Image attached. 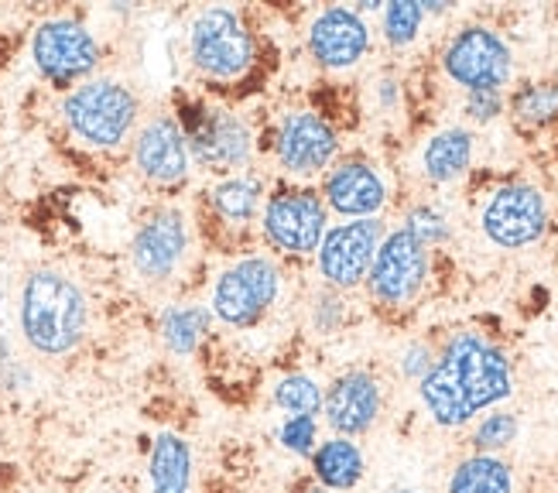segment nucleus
Here are the masks:
<instances>
[{
	"label": "nucleus",
	"mask_w": 558,
	"mask_h": 493,
	"mask_svg": "<svg viewBox=\"0 0 558 493\" xmlns=\"http://www.w3.org/2000/svg\"><path fill=\"white\" fill-rule=\"evenodd\" d=\"M432 425L446 432L473 425L483 411L514 398V363L497 339L476 329H456L435 353L425 381L415 384Z\"/></svg>",
	"instance_id": "obj_1"
},
{
	"label": "nucleus",
	"mask_w": 558,
	"mask_h": 493,
	"mask_svg": "<svg viewBox=\"0 0 558 493\" xmlns=\"http://www.w3.org/2000/svg\"><path fill=\"white\" fill-rule=\"evenodd\" d=\"M17 333L24 347L45 360L76 353L89 333V299L62 267L41 264L17 288Z\"/></svg>",
	"instance_id": "obj_2"
},
{
	"label": "nucleus",
	"mask_w": 558,
	"mask_h": 493,
	"mask_svg": "<svg viewBox=\"0 0 558 493\" xmlns=\"http://www.w3.org/2000/svg\"><path fill=\"white\" fill-rule=\"evenodd\" d=\"M59 117L69 137L89 152H120L141 128V96L113 76H93L62 93Z\"/></svg>",
	"instance_id": "obj_3"
},
{
	"label": "nucleus",
	"mask_w": 558,
	"mask_h": 493,
	"mask_svg": "<svg viewBox=\"0 0 558 493\" xmlns=\"http://www.w3.org/2000/svg\"><path fill=\"white\" fill-rule=\"evenodd\" d=\"M28 56L48 86L69 93L96 76V69L104 62V45L83 17L52 14L35 24Z\"/></svg>",
	"instance_id": "obj_4"
},
{
	"label": "nucleus",
	"mask_w": 558,
	"mask_h": 493,
	"mask_svg": "<svg viewBox=\"0 0 558 493\" xmlns=\"http://www.w3.org/2000/svg\"><path fill=\"white\" fill-rule=\"evenodd\" d=\"M175 120L196 168L213 171L216 179L240 176L254 161V131L244 113L216 104H179Z\"/></svg>",
	"instance_id": "obj_5"
},
{
	"label": "nucleus",
	"mask_w": 558,
	"mask_h": 493,
	"mask_svg": "<svg viewBox=\"0 0 558 493\" xmlns=\"http://www.w3.org/2000/svg\"><path fill=\"white\" fill-rule=\"evenodd\" d=\"M189 62L213 83L244 80L257 62V41L247 17L233 8H203L189 21Z\"/></svg>",
	"instance_id": "obj_6"
},
{
	"label": "nucleus",
	"mask_w": 558,
	"mask_h": 493,
	"mask_svg": "<svg viewBox=\"0 0 558 493\" xmlns=\"http://www.w3.org/2000/svg\"><path fill=\"white\" fill-rule=\"evenodd\" d=\"M281 267L268 254H244L213 281L209 312L227 329H254L281 299Z\"/></svg>",
	"instance_id": "obj_7"
},
{
	"label": "nucleus",
	"mask_w": 558,
	"mask_h": 493,
	"mask_svg": "<svg viewBox=\"0 0 558 493\" xmlns=\"http://www.w3.org/2000/svg\"><path fill=\"white\" fill-rule=\"evenodd\" d=\"M439 65L463 93H507L514 80V48L494 24L470 21L449 35Z\"/></svg>",
	"instance_id": "obj_8"
},
{
	"label": "nucleus",
	"mask_w": 558,
	"mask_h": 493,
	"mask_svg": "<svg viewBox=\"0 0 558 493\" xmlns=\"http://www.w3.org/2000/svg\"><path fill=\"white\" fill-rule=\"evenodd\" d=\"M260 233L271 251L284 257H315L329 230V209L319 189L278 185L260 209Z\"/></svg>",
	"instance_id": "obj_9"
},
{
	"label": "nucleus",
	"mask_w": 558,
	"mask_h": 493,
	"mask_svg": "<svg viewBox=\"0 0 558 493\" xmlns=\"http://www.w3.org/2000/svg\"><path fill=\"white\" fill-rule=\"evenodd\" d=\"M551 227L548 195L535 182H500L480 206V233L500 251H524Z\"/></svg>",
	"instance_id": "obj_10"
},
{
	"label": "nucleus",
	"mask_w": 558,
	"mask_h": 493,
	"mask_svg": "<svg viewBox=\"0 0 558 493\" xmlns=\"http://www.w3.org/2000/svg\"><path fill=\"white\" fill-rule=\"evenodd\" d=\"M428 275H432V251L404 227H395L380 240L363 288H367L374 305L387 312H404L422 299Z\"/></svg>",
	"instance_id": "obj_11"
},
{
	"label": "nucleus",
	"mask_w": 558,
	"mask_h": 493,
	"mask_svg": "<svg viewBox=\"0 0 558 493\" xmlns=\"http://www.w3.org/2000/svg\"><path fill=\"white\" fill-rule=\"evenodd\" d=\"M275 161L291 179H315L339 161V131L336 123L319 110H288L281 113L275 141H271Z\"/></svg>",
	"instance_id": "obj_12"
},
{
	"label": "nucleus",
	"mask_w": 558,
	"mask_h": 493,
	"mask_svg": "<svg viewBox=\"0 0 558 493\" xmlns=\"http://www.w3.org/2000/svg\"><path fill=\"white\" fill-rule=\"evenodd\" d=\"M387 237V224L380 219H343L326 230L319 251H315V270L332 291H356L371 275L377 246Z\"/></svg>",
	"instance_id": "obj_13"
},
{
	"label": "nucleus",
	"mask_w": 558,
	"mask_h": 493,
	"mask_svg": "<svg viewBox=\"0 0 558 493\" xmlns=\"http://www.w3.org/2000/svg\"><path fill=\"white\" fill-rule=\"evenodd\" d=\"M189 246H192V230H189L185 209L155 206L137 224L131 246H128V257L137 278H144L148 285H165L182 270Z\"/></svg>",
	"instance_id": "obj_14"
},
{
	"label": "nucleus",
	"mask_w": 558,
	"mask_h": 493,
	"mask_svg": "<svg viewBox=\"0 0 558 493\" xmlns=\"http://www.w3.org/2000/svg\"><path fill=\"white\" fill-rule=\"evenodd\" d=\"M131 161L137 176L155 189H179L196 171L175 113H155L141 123L131 141Z\"/></svg>",
	"instance_id": "obj_15"
},
{
	"label": "nucleus",
	"mask_w": 558,
	"mask_h": 493,
	"mask_svg": "<svg viewBox=\"0 0 558 493\" xmlns=\"http://www.w3.org/2000/svg\"><path fill=\"white\" fill-rule=\"evenodd\" d=\"M305 48L312 62L326 72H350L374 48V32L371 21L363 17L356 8H323L308 21L305 28Z\"/></svg>",
	"instance_id": "obj_16"
},
{
	"label": "nucleus",
	"mask_w": 558,
	"mask_h": 493,
	"mask_svg": "<svg viewBox=\"0 0 558 493\" xmlns=\"http://www.w3.org/2000/svg\"><path fill=\"white\" fill-rule=\"evenodd\" d=\"M319 195L326 209L343 219H380L391 203V185L377 161L350 155L326 171Z\"/></svg>",
	"instance_id": "obj_17"
},
{
	"label": "nucleus",
	"mask_w": 558,
	"mask_h": 493,
	"mask_svg": "<svg viewBox=\"0 0 558 493\" xmlns=\"http://www.w3.org/2000/svg\"><path fill=\"white\" fill-rule=\"evenodd\" d=\"M384 414V384L377 381L374 370H343L326 384L323 394V425L332 435L360 438L374 432V425Z\"/></svg>",
	"instance_id": "obj_18"
},
{
	"label": "nucleus",
	"mask_w": 558,
	"mask_h": 493,
	"mask_svg": "<svg viewBox=\"0 0 558 493\" xmlns=\"http://www.w3.org/2000/svg\"><path fill=\"white\" fill-rule=\"evenodd\" d=\"M196 480V453L182 432H158L148 442V459H144V483L148 493H192Z\"/></svg>",
	"instance_id": "obj_19"
},
{
	"label": "nucleus",
	"mask_w": 558,
	"mask_h": 493,
	"mask_svg": "<svg viewBox=\"0 0 558 493\" xmlns=\"http://www.w3.org/2000/svg\"><path fill=\"white\" fill-rule=\"evenodd\" d=\"M476 158V134L463 123H452V128L435 131L418 155L422 179L428 185H456L459 179L470 176Z\"/></svg>",
	"instance_id": "obj_20"
},
{
	"label": "nucleus",
	"mask_w": 558,
	"mask_h": 493,
	"mask_svg": "<svg viewBox=\"0 0 558 493\" xmlns=\"http://www.w3.org/2000/svg\"><path fill=\"white\" fill-rule=\"evenodd\" d=\"M312 480L332 490V493H350L367 477V456H363L356 438L343 435H326L319 438V446L308 456Z\"/></svg>",
	"instance_id": "obj_21"
},
{
	"label": "nucleus",
	"mask_w": 558,
	"mask_h": 493,
	"mask_svg": "<svg viewBox=\"0 0 558 493\" xmlns=\"http://www.w3.org/2000/svg\"><path fill=\"white\" fill-rule=\"evenodd\" d=\"M209 213L220 219L230 230H247L251 224L260 219L264 209V182L251 171H240V176L216 179L206 192Z\"/></svg>",
	"instance_id": "obj_22"
},
{
	"label": "nucleus",
	"mask_w": 558,
	"mask_h": 493,
	"mask_svg": "<svg viewBox=\"0 0 558 493\" xmlns=\"http://www.w3.org/2000/svg\"><path fill=\"white\" fill-rule=\"evenodd\" d=\"M213 333V312L209 305L199 302H168L158 312V336L165 342V350L185 360L196 357V350L206 342V336Z\"/></svg>",
	"instance_id": "obj_23"
},
{
	"label": "nucleus",
	"mask_w": 558,
	"mask_h": 493,
	"mask_svg": "<svg viewBox=\"0 0 558 493\" xmlns=\"http://www.w3.org/2000/svg\"><path fill=\"white\" fill-rule=\"evenodd\" d=\"M446 493H514V466L504 456L470 453L452 466Z\"/></svg>",
	"instance_id": "obj_24"
},
{
	"label": "nucleus",
	"mask_w": 558,
	"mask_h": 493,
	"mask_svg": "<svg viewBox=\"0 0 558 493\" xmlns=\"http://www.w3.org/2000/svg\"><path fill=\"white\" fill-rule=\"evenodd\" d=\"M507 113L524 131H545L558 123V80H531L507 96Z\"/></svg>",
	"instance_id": "obj_25"
},
{
	"label": "nucleus",
	"mask_w": 558,
	"mask_h": 493,
	"mask_svg": "<svg viewBox=\"0 0 558 493\" xmlns=\"http://www.w3.org/2000/svg\"><path fill=\"white\" fill-rule=\"evenodd\" d=\"M323 394L326 387L305 370H288L271 387V405L284 414H312L323 418Z\"/></svg>",
	"instance_id": "obj_26"
},
{
	"label": "nucleus",
	"mask_w": 558,
	"mask_h": 493,
	"mask_svg": "<svg viewBox=\"0 0 558 493\" xmlns=\"http://www.w3.org/2000/svg\"><path fill=\"white\" fill-rule=\"evenodd\" d=\"M425 21L428 17H425L422 0H391V4L380 8V35L395 52H404V48L418 41Z\"/></svg>",
	"instance_id": "obj_27"
},
{
	"label": "nucleus",
	"mask_w": 558,
	"mask_h": 493,
	"mask_svg": "<svg viewBox=\"0 0 558 493\" xmlns=\"http://www.w3.org/2000/svg\"><path fill=\"white\" fill-rule=\"evenodd\" d=\"M521 432V418L518 411H507V408H494V411H483L473 432H470V446L473 453H487V456H504V449H511L518 442Z\"/></svg>",
	"instance_id": "obj_28"
},
{
	"label": "nucleus",
	"mask_w": 558,
	"mask_h": 493,
	"mask_svg": "<svg viewBox=\"0 0 558 493\" xmlns=\"http://www.w3.org/2000/svg\"><path fill=\"white\" fill-rule=\"evenodd\" d=\"M411 237H415L418 243H425L428 251H435V246H442L449 243L452 237V224H449V216L439 209V206H432V203H415L408 213H404V224H401Z\"/></svg>",
	"instance_id": "obj_29"
},
{
	"label": "nucleus",
	"mask_w": 558,
	"mask_h": 493,
	"mask_svg": "<svg viewBox=\"0 0 558 493\" xmlns=\"http://www.w3.org/2000/svg\"><path fill=\"white\" fill-rule=\"evenodd\" d=\"M319 429H323V418H312V414H284L278 432H275V438H278V446L288 456L308 459L315 453V446H319Z\"/></svg>",
	"instance_id": "obj_30"
},
{
	"label": "nucleus",
	"mask_w": 558,
	"mask_h": 493,
	"mask_svg": "<svg viewBox=\"0 0 558 493\" xmlns=\"http://www.w3.org/2000/svg\"><path fill=\"white\" fill-rule=\"evenodd\" d=\"M347 323V305H343V291H332V288H319L312 302V326L319 336H332L339 333Z\"/></svg>",
	"instance_id": "obj_31"
},
{
	"label": "nucleus",
	"mask_w": 558,
	"mask_h": 493,
	"mask_svg": "<svg viewBox=\"0 0 558 493\" xmlns=\"http://www.w3.org/2000/svg\"><path fill=\"white\" fill-rule=\"evenodd\" d=\"M435 350L432 342H425V339H411L408 347L398 353V374L404 377V381H411V384H418V381H425V374L432 370V363H435Z\"/></svg>",
	"instance_id": "obj_32"
},
{
	"label": "nucleus",
	"mask_w": 558,
	"mask_h": 493,
	"mask_svg": "<svg viewBox=\"0 0 558 493\" xmlns=\"http://www.w3.org/2000/svg\"><path fill=\"white\" fill-rule=\"evenodd\" d=\"M463 113L473 123H494L507 113V93H463Z\"/></svg>",
	"instance_id": "obj_33"
},
{
	"label": "nucleus",
	"mask_w": 558,
	"mask_h": 493,
	"mask_svg": "<svg viewBox=\"0 0 558 493\" xmlns=\"http://www.w3.org/2000/svg\"><path fill=\"white\" fill-rule=\"evenodd\" d=\"M401 96H404V89H401V80L398 76H391V72L377 76V83H374V100H377V110L380 113H398L401 110Z\"/></svg>",
	"instance_id": "obj_34"
},
{
	"label": "nucleus",
	"mask_w": 558,
	"mask_h": 493,
	"mask_svg": "<svg viewBox=\"0 0 558 493\" xmlns=\"http://www.w3.org/2000/svg\"><path fill=\"white\" fill-rule=\"evenodd\" d=\"M299 493H332V490H326V486H319V483H315L312 477L299 486Z\"/></svg>",
	"instance_id": "obj_35"
},
{
	"label": "nucleus",
	"mask_w": 558,
	"mask_h": 493,
	"mask_svg": "<svg viewBox=\"0 0 558 493\" xmlns=\"http://www.w3.org/2000/svg\"><path fill=\"white\" fill-rule=\"evenodd\" d=\"M100 493H134V490H128V486H104Z\"/></svg>",
	"instance_id": "obj_36"
},
{
	"label": "nucleus",
	"mask_w": 558,
	"mask_h": 493,
	"mask_svg": "<svg viewBox=\"0 0 558 493\" xmlns=\"http://www.w3.org/2000/svg\"><path fill=\"white\" fill-rule=\"evenodd\" d=\"M387 493H422V490H411V486H398V490H387Z\"/></svg>",
	"instance_id": "obj_37"
}]
</instances>
